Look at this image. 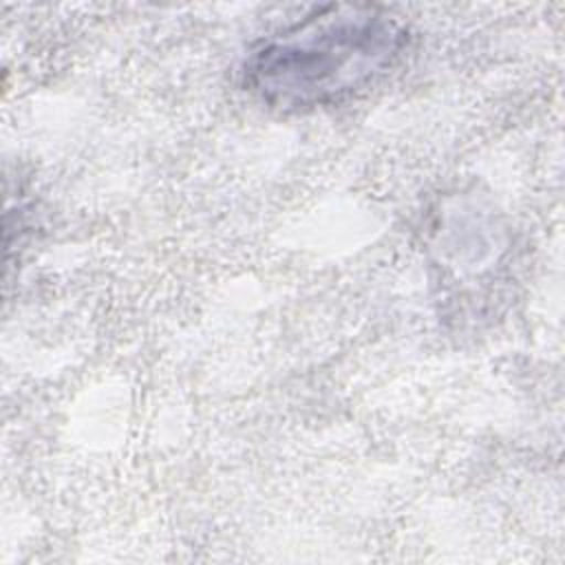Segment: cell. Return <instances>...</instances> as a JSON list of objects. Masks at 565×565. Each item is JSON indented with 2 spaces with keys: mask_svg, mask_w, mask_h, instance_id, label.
<instances>
[{
  "mask_svg": "<svg viewBox=\"0 0 565 565\" xmlns=\"http://www.w3.org/2000/svg\"><path fill=\"white\" fill-rule=\"evenodd\" d=\"M408 26L377 4L333 2L256 42L243 60V88L280 115L344 104L402 60Z\"/></svg>",
  "mask_w": 565,
  "mask_h": 565,
  "instance_id": "6da1fadb",
  "label": "cell"
}]
</instances>
